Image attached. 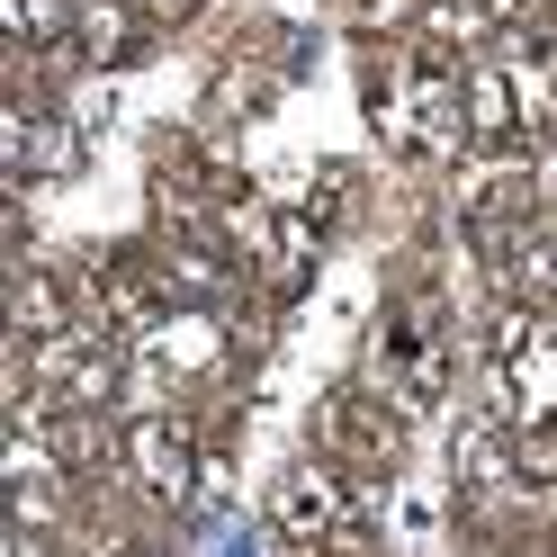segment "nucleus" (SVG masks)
<instances>
[{
  "label": "nucleus",
  "mask_w": 557,
  "mask_h": 557,
  "mask_svg": "<svg viewBox=\"0 0 557 557\" xmlns=\"http://www.w3.org/2000/svg\"><path fill=\"white\" fill-rule=\"evenodd\" d=\"M315 432L333 441V459H351V468H396V441H405V405H387L360 377V387H333L324 396V413H315Z\"/></svg>",
  "instance_id": "7ed1b4c3"
},
{
  "label": "nucleus",
  "mask_w": 557,
  "mask_h": 557,
  "mask_svg": "<svg viewBox=\"0 0 557 557\" xmlns=\"http://www.w3.org/2000/svg\"><path fill=\"white\" fill-rule=\"evenodd\" d=\"M145 342H153V360H171V377H207V369L225 360V333L198 324V315H171V324L145 333Z\"/></svg>",
  "instance_id": "ddd939ff"
},
{
  "label": "nucleus",
  "mask_w": 557,
  "mask_h": 557,
  "mask_svg": "<svg viewBox=\"0 0 557 557\" xmlns=\"http://www.w3.org/2000/svg\"><path fill=\"white\" fill-rule=\"evenodd\" d=\"M0 18H10L18 46H46V37H63L82 18V0H0Z\"/></svg>",
  "instance_id": "4468645a"
},
{
  "label": "nucleus",
  "mask_w": 557,
  "mask_h": 557,
  "mask_svg": "<svg viewBox=\"0 0 557 557\" xmlns=\"http://www.w3.org/2000/svg\"><path fill=\"white\" fill-rule=\"evenodd\" d=\"M495 278H504L521 306H557V225H521L512 252L495 261Z\"/></svg>",
  "instance_id": "1a4fd4ad"
},
{
  "label": "nucleus",
  "mask_w": 557,
  "mask_h": 557,
  "mask_svg": "<svg viewBox=\"0 0 557 557\" xmlns=\"http://www.w3.org/2000/svg\"><path fill=\"white\" fill-rule=\"evenodd\" d=\"M369 387L405 405V413H423L441 387H449V351H441V324L423 315V306H405V315L377 324V351H369Z\"/></svg>",
  "instance_id": "f03ea898"
},
{
  "label": "nucleus",
  "mask_w": 557,
  "mask_h": 557,
  "mask_svg": "<svg viewBox=\"0 0 557 557\" xmlns=\"http://www.w3.org/2000/svg\"><path fill=\"white\" fill-rule=\"evenodd\" d=\"M135 0H82V18H73V46H82V63H126V46H135Z\"/></svg>",
  "instance_id": "f8f14e48"
},
{
  "label": "nucleus",
  "mask_w": 557,
  "mask_h": 557,
  "mask_svg": "<svg viewBox=\"0 0 557 557\" xmlns=\"http://www.w3.org/2000/svg\"><path fill=\"white\" fill-rule=\"evenodd\" d=\"M468 135H476V145H512V135H521V99H512L504 54L468 73Z\"/></svg>",
  "instance_id": "9b49d317"
},
{
  "label": "nucleus",
  "mask_w": 557,
  "mask_h": 557,
  "mask_svg": "<svg viewBox=\"0 0 557 557\" xmlns=\"http://www.w3.org/2000/svg\"><path fill=\"white\" fill-rule=\"evenodd\" d=\"M145 18H189V0H135Z\"/></svg>",
  "instance_id": "2eb2a0df"
},
{
  "label": "nucleus",
  "mask_w": 557,
  "mask_h": 557,
  "mask_svg": "<svg viewBox=\"0 0 557 557\" xmlns=\"http://www.w3.org/2000/svg\"><path fill=\"white\" fill-rule=\"evenodd\" d=\"M10 162H18V181H54V171H73L82 162V135L63 126V117H27V109H10Z\"/></svg>",
  "instance_id": "6e6552de"
},
{
  "label": "nucleus",
  "mask_w": 557,
  "mask_h": 557,
  "mask_svg": "<svg viewBox=\"0 0 557 557\" xmlns=\"http://www.w3.org/2000/svg\"><path fill=\"white\" fill-rule=\"evenodd\" d=\"M342 485H333V468H288L270 485V521L252 531V548H324L333 531H342Z\"/></svg>",
  "instance_id": "20e7f679"
},
{
  "label": "nucleus",
  "mask_w": 557,
  "mask_h": 557,
  "mask_svg": "<svg viewBox=\"0 0 557 557\" xmlns=\"http://www.w3.org/2000/svg\"><path fill=\"white\" fill-rule=\"evenodd\" d=\"M126 468H135V485H145L162 512H189V495H198V441H189V423L145 413V423L126 432Z\"/></svg>",
  "instance_id": "39448f33"
},
{
  "label": "nucleus",
  "mask_w": 557,
  "mask_h": 557,
  "mask_svg": "<svg viewBox=\"0 0 557 557\" xmlns=\"http://www.w3.org/2000/svg\"><path fill=\"white\" fill-rule=\"evenodd\" d=\"M369 126L387 153H413V162H449L468 135V73H449V54H405L369 82Z\"/></svg>",
  "instance_id": "f257e3e1"
},
{
  "label": "nucleus",
  "mask_w": 557,
  "mask_h": 557,
  "mask_svg": "<svg viewBox=\"0 0 557 557\" xmlns=\"http://www.w3.org/2000/svg\"><path fill=\"white\" fill-rule=\"evenodd\" d=\"M495 396L512 423H557V333H531L521 351L495 360Z\"/></svg>",
  "instance_id": "0eeeda50"
},
{
  "label": "nucleus",
  "mask_w": 557,
  "mask_h": 557,
  "mask_svg": "<svg viewBox=\"0 0 557 557\" xmlns=\"http://www.w3.org/2000/svg\"><path fill=\"white\" fill-rule=\"evenodd\" d=\"M37 387L54 396V405H109V387H117V360L99 351L90 333H46V351H37Z\"/></svg>",
  "instance_id": "423d86ee"
},
{
  "label": "nucleus",
  "mask_w": 557,
  "mask_h": 557,
  "mask_svg": "<svg viewBox=\"0 0 557 557\" xmlns=\"http://www.w3.org/2000/svg\"><path fill=\"white\" fill-rule=\"evenodd\" d=\"M449 468H459V495H495V485L512 476V441H504L495 413L459 423V449H449Z\"/></svg>",
  "instance_id": "9d476101"
}]
</instances>
